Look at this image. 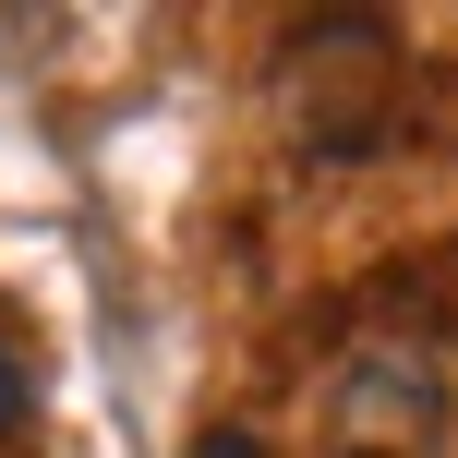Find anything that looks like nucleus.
Instances as JSON below:
<instances>
[{"label":"nucleus","mask_w":458,"mask_h":458,"mask_svg":"<svg viewBox=\"0 0 458 458\" xmlns=\"http://www.w3.org/2000/svg\"><path fill=\"white\" fill-rule=\"evenodd\" d=\"M446 435V386L422 350L374 338L338 362V386H326V458H435Z\"/></svg>","instance_id":"1"},{"label":"nucleus","mask_w":458,"mask_h":458,"mask_svg":"<svg viewBox=\"0 0 458 458\" xmlns=\"http://www.w3.org/2000/svg\"><path fill=\"white\" fill-rule=\"evenodd\" d=\"M193 458H266V435H242V422H217V435H193Z\"/></svg>","instance_id":"2"},{"label":"nucleus","mask_w":458,"mask_h":458,"mask_svg":"<svg viewBox=\"0 0 458 458\" xmlns=\"http://www.w3.org/2000/svg\"><path fill=\"white\" fill-rule=\"evenodd\" d=\"M24 422V362H13V338H0V435Z\"/></svg>","instance_id":"3"}]
</instances>
